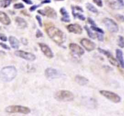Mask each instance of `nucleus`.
I'll return each mask as SVG.
<instances>
[{
	"mask_svg": "<svg viewBox=\"0 0 124 116\" xmlns=\"http://www.w3.org/2000/svg\"><path fill=\"white\" fill-rule=\"evenodd\" d=\"M16 74H17V70L15 67H5L0 71V79L3 82H10L13 79H14Z\"/></svg>",
	"mask_w": 124,
	"mask_h": 116,
	"instance_id": "1",
	"label": "nucleus"
},
{
	"mask_svg": "<svg viewBox=\"0 0 124 116\" xmlns=\"http://www.w3.org/2000/svg\"><path fill=\"white\" fill-rule=\"evenodd\" d=\"M47 33L49 37L55 42L58 44H62L64 42V36L63 32L55 27H50L47 29Z\"/></svg>",
	"mask_w": 124,
	"mask_h": 116,
	"instance_id": "2",
	"label": "nucleus"
},
{
	"mask_svg": "<svg viewBox=\"0 0 124 116\" xmlns=\"http://www.w3.org/2000/svg\"><path fill=\"white\" fill-rule=\"evenodd\" d=\"M55 98L58 101L70 102L74 99V96L70 91L67 90H60L55 94Z\"/></svg>",
	"mask_w": 124,
	"mask_h": 116,
	"instance_id": "3",
	"label": "nucleus"
},
{
	"mask_svg": "<svg viewBox=\"0 0 124 116\" xmlns=\"http://www.w3.org/2000/svg\"><path fill=\"white\" fill-rule=\"evenodd\" d=\"M5 111L9 113H22L24 114H27L30 112V110L29 108L25 106L20 105H12L9 106L5 108Z\"/></svg>",
	"mask_w": 124,
	"mask_h": 116,
	"instance_id": "4",
	"label": "nucleus"
},
{
	"mask_svg": "<svg viewBox=\"0 0 124 116\" xmlns=\"http://www.w3.org/2000/svg\"><path fill=\"white\" fill-rule=\"evenodd\" d=\"M100 93L103 96H104L105 97L109 99L111 101L113 102L114 103H119L120 102V100H121L119 96H118L117 94L111 92V91L102 90V91H100Z\"/></svg>",
	"mask_w": 124,
	"mask_h": 116,
	"instance_id": "5",
	"label": "nucleus"
},
{
	"mask_svg": "<svg viewBox=\"0 0 124 116\" xmlns=\"http://www.w3.org/2000/svg\"><path fill=\"white\" fill-rule=\"evenodd\" d=\"M104 23L108 30L112 33H116L119 30V27L113 20L110 18H105L104 19Z\"/></svg>",
	"mask_w": 124,
	"mask_h": 116,
	"instance_id": "6",
	"label": "nucleus"
},
{
	"mask_svg": "<svg viewBox=\"0 0 124 116\" xmlns=\"http://www.w3.org/2000/svg\"><path fill=\"white\" fill-rule=\"evenodd\" d=\"M15 54L18 57L23 58L27 61H33L36 59L35 56L31 53L24 52L22 50H18L15 52Z\"/></svg>",
	"mask_w": 124,
	"mask_h": 116,
	"instance_id": "7",
	"label": "nucleus"
},
{
	"mask_svg": "<svg viewBox=\"0 0 124 116\" xmlns=\"http://www.w3.org/2000/svg\"><path fill=\"white\" fill-rule=\"evenodd\" d=\"M81 44H82V46L89 52L94 50V48H96L95 44L88 39H82L81 41Z\"/></svg>",
	"mask_w": 124,
	"mask_h": 116,
	"instance_id": "8",
	"label": "nucleus"
},
{
	"mask_svg": "<svg viewBox=\"0 0 124 116\" xmlns=\"http://www.w3.org/2000/svg\"><path fill=\"white\" fill-rule=\"evenodd\" d=\"M98 51H99L100 53H102V54H104V55L107 56V57L108 58V61H110V62L113 65H114V66H118V62H117V61L116 60V59L111 55V53H110L108 52H107V51L103 50V49L100 48H98Z\"/></svg>",
	"mask_w": 124,
	"mask_h": 116,
	"instance_id": "9",
	"label": "nucleus"
},
{
	"mask_svg": "<svg viewBox=\"0 0 124 116\" xmlns=\"http://www.w3.org/2000/svg\"><path fill=\"white\" fill-rule=\"evenodd\" d=\"M39 45H40V48H41V50L43 53L46 56L47 58H52L53 57V53H52L51 49L49 48V46H47V45H45V44H42L40 43L39 44Z\"/></svg>",
	"mask_w": 124,
	"mask_h": 116,
	"instance_id": "10",
	"label": "nucleus"
},
{
	"mask_svg": "<svg viewBox=\"0 0 124 116\" xmlns=\"http://www.w3.org/2000/svg\"><path fill=\"white\" fill-rule=\"evenodd\" d=\"M69 48L72 51V52L78 54V55L81 56L84 54V50L82 48V47H81L78 45V44H70V45H69Z\"/></svg>",
	"mask_w": 124,
	"mask_h": 116,
	"instance_id": "11",
	"label": "nucleus"
},
{
	"mask_svg": "<svg viewBox=\"0 0 124 116\" xmlns=\"http://www.w3.org/2000/svg\"><path fill=\"white\" fill-rule=\"evenodd\" d=\"M67 29L70 32L75 34H81L82 32V27L77 24H70L67 26Z\"/></svg>",
	"mask_w": 124,
	"mask_h": 116,
	"instance_id": "12",
	"label": "nucleus"
},
{
	"mask_svg": "<svg viewBox=\"0 0 124 116\" xmlns=\"http://www.w3.org/2000/svg\"><path fill=\"white\" fill-rule=\"evenodd\" d=\"M45 75L47 77L56 78L59 76V72L56 70L52 68H49L45 71Z\"/></svg>",
	"mask_w": 124,
	"mask_h": 116,
	"instance_id": "13",
	"label": "nucleus"
},
{
	"mask_svg": "<svg viewBox=\"0 0 124 116\" xmlns=\"http://www.w3.org/2000/svg\"><path fill=\"white\" fill-rule=\"evenodd\" d=\"M44 12L45 15H46V16H48L49 18L53 19L56 18V12L55 11V10L51 8L50 7H46L45 8V9L44 10Z\"/></svg>",
	"mask_w": 124,
	"mask_h": 116,
	"instance_id": "14",
	"label": "nucleus"
},
{
	"mask_svg": "<svg viewBox=\"0 0 124 116\" xmlns=\"http://www.w3.org/2000/svg\"><path fill=\"white\" fill-rule=\"evenodd\" d=\"M0 22L4 25H8L10 24V19L8 16V15L4 12L0 11Z\"/></svg>",
	"mask_w": 124,
	"mask_h": 116,
	"instance_id": "15",
	"label": "nucleus"
},
{
	"mask_svg": "<svg viewBox=\"0 0 124 116\" xmlns=\"http://www.w3.org/2000/svg\"><path fill=\"white\" fill-rule=\"evenodd\" d=\"M116 52L117 59L119 61V63H120V66L122 67V68H124V56H123L122 52V50H120V49H117Z\"/></svg>",
	"mask_w": 124,
	"mask_h": 116,
	"instance_id": "16",
	"label": "nucleus"
},
{
	"mask_svg": "<svg viewBox=\"0 0 124 116\" xmlns=\"http://www.w3.org/2000/svg\"><path fill=\"white\" fill-rule=\"evenodd\" d=\"M15 21H16V24H18V26L20 28H21V29H25L27 26V22L22 18L17 16L15 18Z\"/></svg>",
	"mask_w": 124,
	"mask_h": 116,
	"instance_id": "17",
	"label": "nucleus"
},
{
	"mask_svg": "<svg viewBox=\"0 0 124 116\" xmlns=\"http://www.w3.org/2000/svg\"><path fill=\"white\" fill-rule=\"evenodd\" d=\"M60 12L61 13V14H62L63 17L61 18V21H64V22H65V23H69L70 21V16H69V13L67 12V10H65V9L62 7L60 10Z\"/></svg>",
	"mask_w": 124,
	"mask_h": 116,
	"instance_id": "18",
	"label": "nucleus"
},
{
	"mask_svg": "<svg viewBox=\"0 0 124 116\" xmlns=\"http://www.w3.org/2000/svg\"><path fill=\"white\" fill-rule=\"evenodd\" d=\"M9 40L10 44L11 46L13 48H18L19 47H20V42L16 38L14 37V36H10Z\"/></svg>",
	"mask_w": 124,
	"mask_h": 116,
	"instance_id": "19",
	"label": "nucleus"
},
{
	"mask_svg": "<svg viewBox=\"0 0 124 116\" xmlns=\"http://www.w3.org/2000/svg\"><path fill=\"white\" fill-rule=\"evenodd\" d=\"M75 81L79 84L80 85H85L87 84L89 82V80L87 79V78L84 77L83 76H81L78 75L76 76L75 77Z\"/></svg>",
	"mask_w": 124,
	"mask_h": 116,
	"instance_id": "20",
	"label": "nucleus"
},
{
	"mask_svg": "<svg viewBox=\"0 0 124 116\" xmlns=\"http://www.w3.org/2000/svg\"><path fill=\"white\" fill-rule=\"evenodd\" d=\"M86 7L89 11L93 12V13H97L98 12V9L93 5H92L91 3H87L86 4Z\"/></svg>",
	"mask_w": 124,
	"mask_h": 116,
	"instance_id": "21",
	"label": "nucleus"
},
{
	"mask_svg": "<svg viewBox=\"0 0 124 116\" xmlns=\"http://www.w3.org/2000/svg\"><path fill=\"white\" fill-rule=\"evenodd\" d=\"M11 0H0V7L5 8L10 4Z\"/></svg>",
	"mask_w": 124,
	"mask_h": 116,
	"instance_id": "22",
	"label": "nucleus"
},
{
	"mask_svg": "<svg viewBox=\"0 0 124 116\" xmlns=\"http://www.w3.org/2000/svg\"><path fill=\"white\" fill-rule=\"evenodd\" d=\"M84 28H85V29L86 32H87V33H88V35H89V37L91 38H92V39L94 38V34L92 33L91 30L90 29V28L87 26V25H85Z\"/></svg>",
	"mask_w": 124,
	"mask_h": 116,
	"instance_id": "23",
	"label": "nucleus"
},
{
	"mask_svg": "<svg viewBox=\"0 0 124 116\" xmlns=\"http://www.w3.org/2000/svg\"><path fill=\"white\" fill-rule=\"evenodd\" d=\"M118 45L120 47H124V39L122 36H119V41H118Z\"/></svg>",
	"mask_w": 124,
	"mask_h": 116,
	"instance_id": "24",
	"label": "nucleus"
},
{
	"mask_svg": "<svg viewBox=\"0 0 124 116\" xmlns=\"http://www.w3.org/2000/svg\"><path fill=\"white\" fill-rule=\"evenodd\" d=\"M91 29L92 30H93L96 31V32H98V33H102V34H104V32L102 29H99V28L97 27L96 26H93V25H92L91 26Z\"/></svg>",
	"mask_w": 124,
	"mask_h": 116,
	"instance_id": "25",
	"label": "nucleus"
},
{
	"mask_svg": "<svg viewBox=\"0 0 124 116\" xmlns=\"http://www.w3.org/2000/svg\"><path fill=\"white\" fill-rule=\"evenodd\" d=\"M13 7L15 9H20L24 8V5L22 3H17V4H14Z\"/></svg>",
	"mask_w": 124,
	"mask_h": 116,
	"instance_id": "26",
	"label": "nucleus"
},
{
	"mask_svg": "<svg viewBox=\"0 0 124 116\" xmlns=\"http://www.w3.org/2000/svg\"><path fill=\"white\" fill-rule=\"evenodd\" d=\"M93 2L99 7H102V0H93Z\"/></svg>",
	"mask_w": 124,
	"mask_h": 116,
	"instance_id": "27",
	"label": "nucleus"
},
{
	"mask_svg": "<svg viewBox=\"0 0 124 116\" xmlns=\"http://www.w3.org/2000/svg\"><path fill=\"white\" fill-rule=\"evenodd\" d=\"M116 18L118 19L119 21H122V22H124V16L121 15V14H117L116 16Z\"/></svg>",
	"mask_w": 124,
	"mask_h": 116,
	"instance_id": "28",
	"label": "nucleus"
},
{
	"mask_svg": "<svg viewBox=\"0 0 124 116\" xmlns=\"http://www.w3.org/2000/svg\"><path fill=\"white\" fill-rule=\"evenodd\" d=\"M36 19H37L39 25H40V27H42V19H41V18L40 17V16H38V15H37V16H36Z\"/></svg>",
	"mask_w": 124,
	"mask_h": 116,
	"instance_id": "29",
	"label": "nucleus"
},
{
	"mask_svg": "<svg viewBox=\"0 0 124 116\" xmlns=\"http://www.w3.org/2000/svg\"><path fill=\"white\" fill-rule=\"evenodd\" d=\"M36 38H40L43 36V34H42V33L41 32L40 30H37L36 33Z\"/></svg>",
	"mask_w": 124,
	"mask_h": 116,
	"instance_id": "30",
	"label": "nucleus"
},
{
	"mask_svg": "<svg viewBox=\"0 0 124 116\" xmlns=\"http://www.w3.org/2000/svg\"><path fill=\"white\" fill-rule=\"evenodd\" d=\"M0 39L1 40V41L5 42V41H7V37L4 34L0 33Z\"/></svg>",
	"mask_w": 124,
	"mask_h": 116,
	"instance_id": "31",
	"label": "nucleus"
},
{
	"mask_svg": "<svg viewBox=\"0 0 124 116\" xmlns=\"http://www.w3.org/2000/svg\"><path fill=\"white\" fill-rule=\"evenodd\" d=\"M97 37H98L99 41H103V40H104L103 34H102V33H98V34H97Z\"/></svg>",
	"mask_w": 124,
	"mask_h": 116,
	"instance_id": "32",
	"label": "nucleus"
},
{
	"mask_svg": "<svg viewBox=\"0 0 124 116\" xmlns=\"http://www.w3.org/2000/svg\"><path fill=\"white\" fill-rule=\"evenodd\" d=\"M0 45L4 49H6V50H10V47L8 46V45H7L6 44L4 43H2V42H0Z\"/></svg>",
	"mask_w": 124,
	"mask_h": 116,
	"instance_id": "33",
	"label": "nucleus"
},
{
	"mask_svg": "<svg viewBox=\"0 0 124 116\" xmlns=\"http://www.w3.org/2000/svg\"><path fill=\"white\" fill-rule=\"evenodd\" d=\"M40 6V5H32L30 8V11H31V12H33V11L35 10L38 7H39Z\"/></svg>",
	"mask_w": 124,
	"mask_h": 116,
	"instance_id": "34",
	"label": "nucleus"
},
{
	"mask_svg": "<svg viewBox=\"0 0 124 116\" xmlns=\"http://www.w3.org/2000/svg\"><path fill=\"white\" fill-rule=\"evenodd\" d=\"M88 21H89V23H90V24H91L92 25H93V26H96L95 23L94 22L93 20L91 18H88Z\"/></svg>",
	"mask_w": 124,
	"mask_h": 116,
	"instance_id": "35",
	"label": "nucleus"
},
{
	"mask_svg": "<svg viewBox=\"0 0 124 116\" xmlns=\"http://www.w3.org/2000/svg\"><path fill=\"white\" fill-rule=\"evenodd\" d=\"M23 1L25 3H26L27 4H29V5H31V4H33V2L31 1V0H23Z\"/></svg>",
	"mask_w": 124,
	"mask_h": 116,
	"instance_id": "36",
	"label": "nucleus"
},
{
	"mask_svg": "<svg viewBox=\"0 0 124 116\" xmlns=\"http://www.w3.org/2000/svg\"><path fill=\"white\" fill-rule=\"evenodd\" d=\"M119 4L121 7H123L124 5V0H118Z\"/></svg>",
	"mask_w": 124,
	"mask_h": 116,
	"instance_id": "37",
	"label": "nucleus"
},
{
	"mask_svg": "<svg viewBox=\"0 0 124 116\" xmlns=\"http://www.w3.org/2000/svg\"><path fill=\"white\" fill-rule=\"evenodd\" d=\"M51 2V0H43L41 3L42 4H48V3H50Z\"/></svg>",
	"mask_w": 124,
	"mask_h": 116,
	"instance_id": "38",
	"label": "nucleus"
},
{
	"mask_svg": "<svg viewBox=\"0 0 124 116\" xmlns=\"http://www.w3.org/2000/svg\"><path fill=\"white\" fill-rule=\"evenodd\" d=\"M21 41H22V42L23 43V44H25V45H26L27 44V41L25 39L23 38L22 39H21Z\"/></svg>",
	"mask_w": 124,
	"mask_h": 116,
	"instance_id": "39",
	"label": "nucleus"
},
{
	"mask_svg": "<svg viewBox=\"0 0 124 116\" xmlns=\"http://www.w3.org/2000/svg\"><path fill=\"white\" fill-rule=\"evenodd\" d=\"M55 1H63V0H55Z\"/></svg>",
	"mask_w": 124,
	"mask_h": 116,
	"instance_id": "40",
	"label": "nucleus"
},
{
	"mask_svg": "<svg viewBox=\"0 0 124 116\" xmlns=\"http://www.w3.org/2000/svg\"><path fill=\"white\" fill-rule=\"evenodd\" d=\"M0 30H1V27H0Z\"/></svg>",
	"mask_w": 124,
	"mask_h": 116,
	"instance_id": "41",
	"label": "nucleus"
}]
</instances>
